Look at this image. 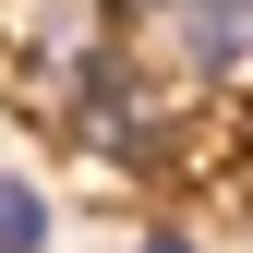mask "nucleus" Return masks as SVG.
Here are the masks:
<instances>
[{
  "label": "nucleus",
  "mask_w": 253,
  "mask_h": 253,
  "mask_svg": "<svg viewBox=\"0 0 253 253\" xmlns=\"http://www.w3.org/2000/svg\"><path fill=\"white\" fill-rule=\"evenodd\" d=\"M0 60H12L24 109H37V121H60V109L84 97V73L109 60L97 0H12V12H0Z\"/></svg>",
  "instance_id": "nucleus-1"
},
{
  "label": "nucleus",
  "mask_w": 253,
  "mask_h": 253,
  "mask_svg": "<svg viewBox=\"0 0 253 253\" xmlns=\"http://www.w3.org/2000/svg\"><path fill=\"white\" fill-rule=\"evenodd\" d=\"M157 60L169 73L217 84V97H253V0H157Z\"/></svg>",
  "instance_id": "nucleus-2"
},
{
  "label": "nucleus",
  "mask_w": 253,
  "mask_h": 253,
  "mask_svg": "<svg viewBox=\"0 0 253 253\" xmlns=\"http://www.w3.org/2000/svg\"><path fill=\"white\" fill-rule=\"evenodd\" d=\"M0 253H48V205H37V181H0Z\"/></svg>",
  "instance_id": "nucleus-3"
},
{
  "label": "nucleus",
  "mask_w": 253,
  "mask_h": 253,
  "mask_svg": "<svg viewBox=\"0 0 253 253\" xmlns=\"http://www.w3.org/2000/svg\"><path fill=\"white\" fill-rule=\"evenodd\" d=\"M133 253H193V241H181V229H145V241H133Z\"/></svg>",
  "instance_id": "nucleus-4"
},
{
  "label": "nucleus",
  "mask_w": 253,
  "mask_h": 253,
  "mask_svg": "<svg viewBox=\"0 0 253 253\" xmlns=\"http://www.w3.org/2000/svg\"><path fill=\"white\" fill-rule=\"evenodd\" d=\"M97 12H109V0H97ZM121 12H157V0H121Z\"/></svg>",
  "instance_id": "nucleus-5"
}]
</instances>
